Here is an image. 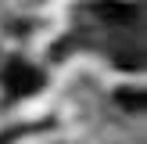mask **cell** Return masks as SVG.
I'll return each instance as SVG.
<instances>
[{
  "instance_id": "obj_1",
  "label": "cell",
  "mask_w": 147,
  "mask_h": 144,
  "mask_svg": "<svg viewBox=\"0 0 147 144\" xmlns=\"http://www.w3.org/2000/svg\"><path fill=\"white\" fill-rule=\"evenodd\" d=\"M4 86L14 97H29V94H36L43 86V72L36 65H29V61H11L4 69Z\"/></svg>"
},
{
  "instance_id": "obj_2",
  "label": "cell",
  "mask_w": 147,
  "mask_h": 144,
  "mask_svg": "<svg viewBox=\"0 0 147 144\" xmlns=\"http://www.w3.org/2000/svg\"><path fill=\"white\" fill-rule=\"evenodd\" d=\"M93 11H97V14H100L104 22H115V25H126V22H133L136 7L122 4V0H97V4H93Z\"/></svg>"
},
{
  "instance_id": "obj_3",
  "label": "cell",
  "mask_w": 147,
  "mask_h": 144,
  "mask_svg": "<svg viewBox=\"0 0 147 144\" xmlns=\"http://www.w3.org/2000/svg\"><path fill=\"white\" fill-rule=\"evenodd\" d=\"M115 101H119L122 108H129V112H140V108H144V90H129V86H119V90H115Z\"/></svg>"
}]
</instances>
